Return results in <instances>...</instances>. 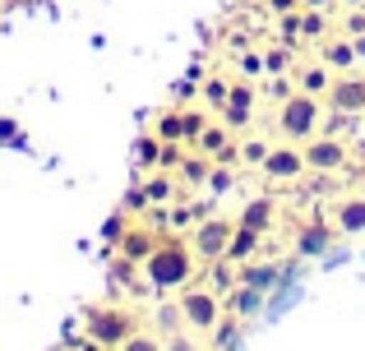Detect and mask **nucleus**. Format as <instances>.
Wrapping results in <instances>:
<instances>
[{
	"label": "nucleus",
	"mask_w": 365,
	"mask_h": 351,
	"mask_svg": "<svg viewBox=\"0 0 365 351\" xmlns=\"http://www.w3.org/2000/svg\"><path fill=\"white\" fill-rule=\"evenodd\" d=\"M195 250H190V241H180V236H162V245L143 259V282H148L153 291H180L195 282Z\"/></svg>",
	"instance_id": "obj_1"
},
{
	"label": "nucleus",
	"mask_w": 365,
	"mask_h": 351,
	"mask_svg": "<svg viewBox=\"0 0 365 351\" xmlns=\"http://www.w3.org/2000/svg\"><path fill=\"white\" fill-rule=\"evenodd\" d=\"M319 125H324V98L296 88L287 102H277V135H282V139L305 144V139L319 135Z\"/></svg>",
	"instance_id": "obj_2"
},
{
	"label": "nucleus",
	"mask_w": 365,
	"mask_h": 351,
	"mask_svg": "<svg viewBox=\"0 0 365 351\" xmlns=\"http://www.w3.org/2000/svg\"><path fill=\"white\" fill-rule=\"evenodd\" d=\"M227 300L222 291L204 287V282H190V287H180V319H185L190 333H213L217 319H222Z\"/></svg>",
	"instance_id": "obj_3"
},
{
	"label": "nucleus",
	"mask_w": 365,
	"mask_h": 351,
	"mask_svg": "<svg viewBox=\"0 0 365 351\" xmlns=\"http://www.w3.org/2000/svg\"><path fill=\"white\" fill-rule=\"evenodd\" d=\"M134 328H139L134 310H125V305H88V315H83V333L102 347H120Z\"/></svg>",
	"instance_id": "obj_4"
},
{
	"label": "nucleus",
	"mask_w": 365,
	"mask_h": 351,
	"mask_svg": "<svg viewBox=\"0 0 365 351\" xmlns=\"http://www.w3.org/2000/svg\"><path fill=\"white\" fill-rule=\"evenodd\" d=\"M232 231H236V222H232V217H217V213H208L204 222H195V226H190V250H195V259L199 263L227 259Z\"/></svg>",
	"instance_id": "obj_5"
},
{
	"label": "nucleus",
	"mask_w": 365,
	"mask_h": 351,
	"mask_svg": "<svg viewBox=\"0 0 365 351\" xmlns=\"http://www.w3.org/2000/svg\"><path fill=\"white\" fill-rule=\"evenodd\" d=\"M301 153H305V172H324V176H338L342 167L351 162L342 135H314V139L301 144Z\"/></svg>",
	"instance_id": "obj_6"
},
{
	"label": "nucleus",
	"mask_w": 365,
	"mask_h": 351,
	"mask_svg": "<svg viewBox=\"0 0 365 351\" xmlns=\"http://www.w3.org/2000/svg\"><path fill=\"white\" fill-rule=\"evenodd\" d=\"M264 180H301L305 176V153H301V144H277V148H268V157H264Z\"/></svg>",
	"instance_id": "obj_7"
},
{
	"label": "nucleus",
	"mask_w": 365,
	"mask_h": 351,
	"mask_svg": "<svg viewBox=\"0 0 365 351\" xmlns=\"http://www.w3.org/2000/svg\"><path fill=\"white\" fill-rule=\"evenodd\" d=\"M324 102H329V111L361 116L365 111V79H356V74H338V79L329 83V93H324Z\"/></svg>",
	"instance_id": "obj_8"
},
{
	"label": "nucleus",
	"mask_w": 365,
	"mask_h": 351,
	"mask_svg": "<svg viewBox=\"0 0 365 351\" xmlns=\"http://www.w3.org/2000/svg\"><path fill=\"white\" fill-rule=\"evenodd\" d=\"M162 236H167V231H158V226H153V222H134V226H125V231H120L116 250L125 254V259L143 263V259H148V254H153V250H158V245H162Z\"/></svg>",
	"instance_id": "obj_9"
},
{
	"label": "nucleus",
	"mask_w": 365,
	"mask_h": 351,
	"mask_svg": "<svg viewBox=\"0 0 365 351\" xmlns=\"http://www.w3.org/2000/svg\"><path fill=\"white\" fill-rule=\"evenodd\" d=\"M333 231H338V236H365V194H361V189H356V194H347V199H338Z\"/></svg>",
	"instance_id": "obj_10"
},
{
	"label": "nucleus",
	"mask_w": 365,
	"mask_h": 351,
	"mask_svg": "<svg viewBox=\"0 0 365 351\" xmlns=\"http://www.w3.org/2000/svg\"><path fill=\"white\" fill-rule=\"evenodd\" d=\"M333 236L338 231H333L329 222H305L301 231H296V254H301V259H319V254L333 245Z\"/></svg>",
	"instance_id": "obj_11"
},
{
	"label": "nucleus",
	"mask_w": 365,
	"mask_h": 351,
	"mask_svg": "<svg viewBox=\"0 0 365 351\" xmlns=\"http://www.w3.org/2000/svg\"><path fill=\"white\" fill-rule=\"evenodd\" d=\"M264 236L268 231H255V226H241V222H236L232 245H227V263H250L259 254V245H264Z\"/></svg>",
	"instance_id": "obj_12"
},
{
	"label": "nucleus",
	"mask_w": 365,
	"mask_h": 351,
	"mask_svg": "<svg viewBox=\"0 0 365 351\" xmlns=\"http://www.w3.org/2000/svg\"><path fill=\"white\" fill-rule=\"evenodd\" d=\"M241 226H255V231H268V226L277 222V204L268 194H259V199H250V204L241 208V217H236Z\"/></svg>",
	"instance_id": "obj_13"
},
{
	"label": "nucleus",
	"mask_w": 365,
	"mask_h": 351,
	"mask_svg": "<svg viewBox=\"0 0 365 351\" xmlns=\"http://www.w3.org/2000/svg\"><path fill=\"white\" fill-rule=\"evenodd\" d=\"M319 61H324V65H329V70H338V74H347V70H351V65H356V61H361V56H356V42H351V37H338V42H329V46H324V51H319Z\"/></svg>",
	"instance_id": "obj_14"
},
{
	"label": "nucleus",
	"mask_w": 365,
	"mask_h": 351,
	"mask_svg": "<svg viewBox=\"0 0 365 351\" xmlns=\"http://www.w3.org/2000/svg\"><path fill=\"white\" fill-rule=\"evenodd\" d=\"M277 263H241V273H236V282H245V287H255V291H273L277 287Z\"/></svg>",
	"instance_id": "obj_15"
},
{
	"label": "nucleus",
	"mask_w": 365,
	"mask_h": 351,
	"mask_svg": "<svg viewBox=\"0 0 365 351\" xmlns=\"http://www.w3.org/2000/svg\"><path fill=\"white\" fill-rule=\"evenodd\" d=\"M153 135H158L162 144H185V111H180V107L162 111L158 125H153Z\"/></svg>",
	"instance_id": "obj_16"
},
{
	"label": "nucleus",
	"mask_w": 365,
	"mask_h": 351,
	"mask_svg": "<svg viewBox=\"0 0 365 351\" xmlns=\"http://www.w3.org/2000/svg\"><path fill=\"white\" fill-rule=\"evenodd\" d=\"M208 172H213V157H208V153H185V162H180V180H185L190 189L208 185Z\"/></svg>",
	"instance_id": "obj_17"
},
{
	"label": "nucleus",
	"mask_w": 365,
	"mask_h": 351,
	"mask_svg": "<svg viewBox=\"0 0 365 351\" xmlns=\"http://www.w3.org/2000/svg\"><path fill=\"white\" fill-rule=\"evenodd\" d=\"M171 199H176V185H171L167 176H148L143 189L134 194V204H171Z\"/></svg>",
	"instance_id": "obj_18"
},
{
	"label": "nucleus",
	"mask_w": 365,
	"mask_h": 351,
	"mask_svg": "<svg viewBox=\"0 0 365 351\" xmlns=\"http://www.w3.org/2000/svg\"><path fill=\"white\" fill-rule=\"evenodd\" d=\"M158 162H162V139L139 135V144H134V167H139V172H158Z\"/></svg>",
	"instance_id": "obj_19"
},
{
	"label": "nucleus",
	"mask_w": 365,
	"mask_h": 351,
	"mask_svg": "<svg viewBox=\"0 0 365 351\" xmlns=\"http://www.w3.org/2000/svg\"><path fill=\"white\" fill-rule=\"evenodd\" d=\"M259 305H264V291H255V287H245V282H236V291H232V300H227V310H236L241 319H250V315H259Z\"/></svg>",
	"instance_id": "obj_20"
},
{
	"label": "nucleus",
	"mask_w": 365,
	"mask_h": 351,
	"mask_svg": "<svg viewBox=\"0 0 365 351\" xmlns=\"http://www.w3.org/2000/svg\"><path fill=\"white\" fill-rule=\"evenodd\" d=\"M292 65H296V46L292 42H277V46H268V51H264V74H273V79H277V74H287Z\"/></svg>",
	"instance_id": "obj_21"
},
{
	"label": "nucleus",
	"mask_w": 365,
	"mask_h": 351,
	"mask_svg": "<svg viewBox=\"0 0 365 351\" xmlns=\"http://www.w3.org/2000/svg\"><path fill=\"white\" fill-rule=\"evenodd\" d=\"M329 83H333V70L329 65H305L301 70V93H314V98H324V93H329Z\"/></svg>",
	"instance_id": "obj_22"
},
{
	"label": "nucleus",
	"mask_w": 365,
	"mask_h": 351,
	"mask_svg": "<svg viewBox=\"0 0 365 351\" xmlns=\"http://www.w3.org/2000/svg\"><path fill=\"white\" fill-rule=\"evenodd\" d=\"M222 144H232V130H227L222 125V120H208V125H204V135H199V153H208V157H213L217 153V148H222Z\"/></svg>",
	"instance_id": "obj_23"
},
{
	"label": "nucleus",
	"mask_w": 365,
	"mask_h": 351,
	"mask_svg": "<svg viewBox=\"0 0 365 351\" xmlns=\"http://www.w3.org/2000/svg\"><path fill=\"white\" fill-rule=\"evenodd\" d=\"M329 33V9H301V37L305 42H319Z\"/></svg>",
	"instance_id": "obj_24"
},
{
	"label": "nucleus",
	"mask_w": 365,
	"mask_h": 351,
	"mask_svg": "<svg viewBox=\"0 0 365 351\" xmlns=\"http://www.w3.org/2000/svg\"><path fill=\"white\" fill-rule=\"evenodd\" d=\"M236 310H222V319H217V328H213V347L217 351H232V342H236V333H241V328H236Z\"/></svg>",
	"instance_id": "obj_25"
},
{
	"label": "nucleus",
	"mask_w": 365,
	"mask_h": 351,
	"mask_svg": "<svg viewBox=\"0 0 365 351\" xmlns=\"http://www.w3.org/2000/svg\"><path fill=\"white\" fill-rule=\"evenodd\" d=\"M116 351H167V342H162V337H153V333H139V328H134V333L125 337Z\"/></svg>",
	"instance_id": "obj_26"
},
{
	"label": "nucleus",
	"mask_w": 365,
	"mask_h": 351,
	"mask_svg": "<svg viewBox=\"0 0 365 351\" xmlns=\"http://www.w3.org/2000/svg\"><path fill=\"white\" fill-rule=\"evenodd\" d=\"M255 98H259V93H255V83H250V79H232V93H227L232 107H250V111H255Z\"/></svg>",
	"instance_id": "obj_27"
},
{
	"label": "nucleus",
	"mask_w": 365,
	"mask_h": 351,
	"mask_svg": "<svg viewBox=\"0 0 365 351\" xmlns=\"http://www.w3.org/2000/svg\"><path fill=\"white\" fill-rule=\"evenodd\" d=\"M208 273H213V278H208V287H213V291H232L236 287V273L227 268V259H213V263H208Z\"/></svg>",
	"instance_id": "obj_28"
},
{
	"label": "nucleus",
	"mask_w": 365,
	"mask_h": 351,
	"mask_svg": "<svg viewBox=\"0 0 365 351\" xmlns=\"http://www.w3.org/2000/svg\"><path fill=\"white\" fill-rule=\"evenodd\" d=\"M180 111H185V107H180ZM204 125H208V116H204V111H185V144H190V148L199 144V135H204Z\"/></svg>",
	"instance_id": "obj_29"
},
{
	"label": "nucleus",
	"mask_w": 365,
	"mask_h": 351,
	"mask_svg": "<svg viewBox=\"0 0 365 351\" xmlns=\"http://www.w3.org/2000/svg\"><path fill=\"white\" fill-rule=\"evenodd\" d=\"M264 157H268V144H264V139H250V144H241V162L245 167H264Z\"/></svg>",
	"instance_id": "obj_30"
},
{
	"label": "nucleus",
	"mask_w": 365,
	"mask_h": 351,
	"mask_svg": "<svg viewBox=\"0 0 365 351\" xmlns=\"http://www.w3.org/2000/svg\"><path fill=\"white\" fill-rule=\"evenodd\" d=\"M222 111V125L227 130H245L250 125V107H232V102H227V107H217Z\"/></svg>",
	"instance_id": "obj_31"
},
{
	"label": "nucleus",
	"mask_w": 365,
	"mask_h": 351,
	"mask_svg": "<svg viewBox=\"0 0 365 351\" xmlns=\"http://www.w3.org/2000/svg\"><path fill=\"white\" fill-rule=\"evenodd\" d=\"M227 93H232V83H227V79H208L204 83V98L213 102V107H227Z\"/></svg>",
	"instance_id": "obj_32"
},
{
	"label": "nucleus",
	"mask_w": 365,
	"mask_h": 351,
	"mask_svg": "<svg viewBox=\"0 0 365 351\" xmlns=\"http://www.w3.org/2000/svg\"><path fill=\"white\" fill-rule=\"evenodd\" d=\"M232 167H217L213 162V172H208V189H213V194H222V189H232Z\"/></svg>",
	"instance_id": "obj_33"
},
{
	"label": "nucleus",
	"mask_w": 365,
	"mask_h": 351,
	"mask_svg": "<svg viewBox=\"0 0 365 351\" xmlns=\"http://www.w3.org/2000/svg\"><path fill=\"white\" fill-rule=\"evenodd\" d=\"M342 33H347V37H361L365 33V9L361 5H351V14L342 19Z\"/></svg>",
	"instance_id": "obj_34"
},
{
	"label": "nucleus",
	"mask_w": 365,
	"mask_h": 351,
	"mask_svg": "<svg viewBox=\"0 0 365 351\" xmlns=\"http://www.w3.org/2000/svg\"><path fill=\"white\" fill-rule=\"evenodd\" d=\"M180 162H185L180 144H162V162H158V172H167V167H180Z\"/></svg>",
	"instance_id": "obj_35"
},
{
	"label": "nucleus",
	"mask_w": 365,
	"mask_h": 351,
	"mask_svg": "<svg viewBox=\"0 0 365 351\" xmlns=\"http://www.w3.org/2000/svg\"><path fill=\"white\" fill-rule=\"evenodd\" d=\"M213 162H217V167H236V162H241V144H222V148L213 153Z\"/></svg>",
	"instance_id": "obj_36"
},
{
	"label": "nucleus",
	"mask_w": 365,
	"mask_h": 351,
	"mask_svg": "<svg viewBox=\"0 0 365 351\" xmlns=\"http://www.w3.org/2000/svg\"><path fill=\"white\" fill-rule=\"evenodd\" d=\"M241 70H245V79L264 74V51H245V56H241Z\"/></svg>",
	"instance_id": "obj_37"
},
{
	"label": "nucleus",
	"mask_w": 365,
	"mask_h": 351,
	"mask_svg": "<svg viewBox=\"0 0 365 351\" xmlns=\"http://www.w3.org/2000/svg\"><path fill=\"white\" fill-rule=\"evenodd\" d=\"M282 37H287V42H296V37H301V9L282 14Z\"/></svg>",
	"instance_id": "obj_38"
},
{
	"label": "nucleus",
	"mask_w": 365,
	"mask_h": 351,
	"mask_svg": "<svg viewBox=\"0 0 365 351\" xmlns=\"http://www.w3.org/2000/svg\"><path fill=\"white\" fill-rule=\"evenodd\" d=\"M268 93H273V98H277V102H287V98H292V93H296V88H292V83H287V79H282V74H277V79H273V83H268Z\"/></svg>",
	"instance_id": "obj_39"
},
{
	"label": "nucleus",
	"mask_w": 365,
	"mask_h": 351,
	"mask_svg": "<svg viewBox=\"0 0 365 351\" xmlns=\"http://www.w3.org/2000/svg\"><path fill=\"white\" fill-rule=\"evenodd\" d=\"M268 9L273 14H292V9H301V0H268Z\"/></svg>",
	"instance_id": "obj_40"
},
{
	"label": "nucleus",
	"mask_w": 365,
	"mask_h": 351,
	"mask_svg": "<svg viewBox=\"0 0 365 351\" xmlns=\"http://www.w3.org/2000/svg\"><path fill=\"white\" fill-rule=\"evenodd\" d=\"M65 351H107V347H102V342H93V337L83 333V342H70V347H65Z\"/></svg>",
	"instance_id": "obj_41"
},
{
	"label": "nucleus",
	"mask_w": 365,
	"mask_h": 351,
	"mask_svg": "<svg viewBox=\"0 0 365 351\" xmlns=\"http://www.w3.org/2000/svg\"><path fill=\"white\" fill-rule=\"evenodd\" d=\"M120 231H125V217H111V222H107V241L116 245V241H120Z\"/></svg>",
	"instance_id": "obj_42"
},
{
	"label": "nucleus",
	"mask_w": 365,
	"mask_h": 351,
	"mask_svg": "<svg viewBox=\"0 0 365 351\" xmlns=\"http://www.w3.org/2000/svg\"><path fill=\"white\" fill-rule=\"evenodd\" d=\"M301 9H333V0H301Z\"/></svg>",
	"instance_id": "obj_43"
},
{
	"label": "nucleus",
	"mask_w": 365,
	"mask_h": 351,
	"mask_svg": "<svg viewBox=\"0 0 365 351\" xmlns=\"http://www.w3.org/2000/svg\"><path fill=\"white\" fill-rule=\"evenodd\" d=\"M342 5H365V0H342Z\"/></svg>",
	"instance_id": "obj_44"
},
{
	"label": "nucleus",
	"mask_w": 365,
	"mask_h": 351,
	"mask_svg": "<svg viewBox=\"0 0 365 351\" xmlns=\"http://www.w3.org/2000/svg\"><path fill=\"white\" fill-rule=\"evenodd\" d=\"M361 194H365V180H361Z\"/></svg>",
	"instance_id": "obj_45"
}]
</instances>
